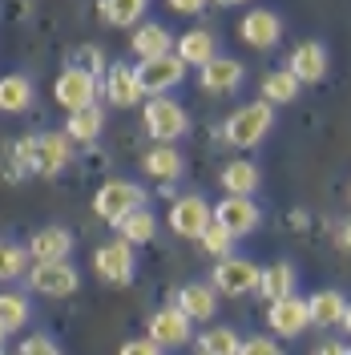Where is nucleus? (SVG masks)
Listing matches in <instances>:
<instances>
[{
  "label": "nucleus",
  "instance_id": "7ed1b4c3",
  "mask_svg": "<svg viewBox=\"0 0 351 355\" xmlns=\"http://www.w3.org/2000/svg\"><path fill=\"white\" fill-rule=\"evenodd\" d=\"M137 206H146V190L137 186V182H126V178H113L105 182L101 190H97V198H93V210H97V218L117 226V222L133 214Z\"/></svg>",
  "mask_w": 351,
  "mask_h": 355
},
{
  "label": "nucleus",
  "instance_id": "412c9836",
  "mask_svg": "<svg viewBox=\"0 0 351 355\" xmlns=\"http://www.w3.org/2000/svg\"><path fill=\"white\" fill-rule=\"evenodd\" d=\"M259 186H263V174H259V166H255L250 157H239V162L222 166V190H226V194H242V198H250Z\"/></svg>",
  "mask_w": 351,
  "mask_h": 355
},
{
  "label": "nucleus",
  "instance_id": "c85d7f7f",
  "mask_svg": "<svg viewBox=\"0 0 351 355\" xmlns=\"http://www.w3.org/2000/svg\"><path fill=\"white\" fill-rule=\"evenodd\" d=\"M101 125H105V113H101V105H85V110H73L69 113V141H93L97 133H101Z\"/></svg>",
  "mask_w": 351,
  "mask_h": 355
},
{
  "label": "nucleus",
  "instance_id": "a878e982",
  "mask_svg": "<svg viewBox=\"0 0 351 355\" xmlns=\"http://www.w3.org/2000/svg\"><path fill=\"white\" fill-rule=\"evenodd\" d=\"M33 105V81L24 73H8L0 77V110L4 113H24Z\"/></svg>",
  "mask_w": 351,
  "mask_h": 355
},
{
  "label": "nucleus",
  "instance_id": "6e6552de",
  "mask_svg": "<svg viewBox=\"0 0 351 355\" xmlns=\"http://www.w3.org/2000/svg\"><path fill=\"white\" fill-rule=\"evenodd\" d=\"M53 97H57V105L61 110H85L97 101V77H93V69H81V65H69L61 77H57V85H53Z\"/></svg>",
  "mask_w": 351,
  "mask_h": 355
},
{
  "label": "nucleus",
  "instance_id": "1a4fd4ad",
  "mask_svg": "<svg viewBox=\"0 0 351 355\" xmlns=\"http://www.w3.org/2000/svg\"><path fill=\"white\" fill-rule=\"evenodd\" d=\"M266 327L279 335V339H295L311 327V315H307V299L299 295H283L266 307Z\"/></svg>",
  "mask_w": 351,
  "mask_h": 355
},
{
  "label": "nucleus",
  "instance_id": "e433bc0d",
  "mask_svg": "<svg viewBox=\"0 0 351 355\" xmlns=\"http://www.w3.org/2000/svg\"><path fill=\"white\" fill-rule=\"evenodd\" d=\"M117 355H166V352L157 347L154 339H126V343H121V352H117Z\"/></svg>",
  "mask_w": 351,
  "mask_h": 355
},
{
  "label": "nucleus",
  "instance_id": "a19ab883",
  "mask_svg": "<svg viewBox=\"0 0 351 355\" xmlns=\"http://www.w3.org/2000/svg\"><path fill=\"white\" fill-rule=\"evenodd\" d=\"M339 327H343V331L351 335V303H348V311H343V319H339Z\"/></svg>",
  "mask_w": 351,
  "mask_h": 355
},
{
  "label": "nucleus",
  "instance_id": "6ab92c4d",
  "mask_svg": "<svg viewBox=\"0 0 351 355\" xmlns=\"http://www.w3.org/2000/svg\"><path fill=\"white\" fill-rule=\"evenodd\" d=\"M142 170H146L150 178H157V182H166V186H170V182H178V178H182L186 162H182V154L174 150V141H157L154 150L142 157Z\"/></svg>",
  "mask_w": 351,
  "mask_h": 355
},
{
  "label": "nucleus",
  "instance_id": "2f4dec72",
  "mask_svg": "<svg viewBox=\"0 0 351 355\" xmlns=\"http://www.w3.org/2000/svg\"><path fill=\"white\" fill-rule=\"evenodd\" d=\"M24 323H28V299L17 295V291L0 295V327L12 335V331H21Z\"/></svg>",
  "mask_w": 351,
  "mask_h": 355
},
{
  "label": "nucleus",
  "instance_id": "7c9ffc66",
  "mask_svg": "<svg viewBox=\"0 0 351 355\" xmlns=\"http://www.w3.org/2000/svg\"><path fill=\"white\" fill-rule=\"evenodd\" d=\"M239 331L234 327H210L198 339V355H239Z\"/></svg>",
  "mask_w": 351,
  "mask_h": 355
},
{
  "label": "nucleus",
  "instance_id": "f704fd0d",
  "mask_svg": "<svg viewBox=\"0 0 351 355\" xmlns=\"http://www.w3.org/2000/svg\"><path fill=\"white\" fill-rule=\"evenodd\" d=\"M17 355H61V347H57V339H53V335H28V339H24L21 347H17Z\"/></svg>",
  "mask_w": 351,
  "mask_h": 355
},
{
  "label": "nucleus",
  "instance_id": "9b49d317",
  "mask_svg": "<svg viewBox=\"0 0 351 355\" xmlns=\"http://www.w3.org/2000/svg\"><path fill=\"white\" fill-rule=\"evenodd\" d=\"M214 222H222L234 239H246L259 222H263V210L255 198H242V194H226V198L214 206Z\"/></svg>",
  "mask_w": 351,
  "mask_h": 355
},
{
  "label": "nucleus",
  "instance_id": "cd10ccee",
  "mask_svg": "<svg viewBox=\"0 0 351 355\" xmlns=\"http://www.w3.org/2000/svg\"><path fill=\"white\" fill-rule=\"evenodd\" d=\"M299 77L291 73V69H275V73H266L263 77V101L266 105H286V101H295L299 97Z\"/></svg>",
  "mask_w": 351,
  "mask_h": 355
},
{
  "label": "nucleus",
  "instance_id": "ea45409f",
  "mask_svg": "<svg viewBox=\"0 0 351 355\" xmlns=\"http://www.w3.org/2000/svg\"><path fill=\"white\" fill-rule=\"evenodd\" d=\"M335 239H339V246H343V250H351V218L339 226V234H335Z\"/></svg>",
  "mask_w": 351,
  "mask_h": 355
},
{
  "label": "nucleus",
  "instance_id": "58836bf2",
  "mask_svg": "<svg viewBox=\"0 0 351 355\" xmlns=\"http://www.w3.org/2000/svg\"><path fill=\"white\" fill-rule=\"evenodd\" d=\"M311 355H348V347H343V343H331V339H327V343H319Z\"/></svg>",
  "mask_w": 351,
  "mask_h": 355
},
{
  "label": "nucleus",
  "instance_id": "4c0bfd02",
  "mask_svg": "<svg viewBox=\"0 0 351 355\" xmlns=\"http://www.w3.org/2000/svg\"><path fill=\"white\" fill-rule=\"evenodd\" d=\"M170 8H174V12H182V17H194V12H202V8H206V0H170Z\"/></svg>",
  "mask_w": 351,
  "mask_h": 355
},
{
  "label": "nucleus",
  "instance_id": "39448f33",
  "mask_svg": "<svg viewBox=\"0 0 351 355\" xmlns=\"http://www.w3.org/2000/svg\"><path fill=\"white\" fill-rule=\"evenodd\" d=\"M186 69H190V65H186L178 53H162V57H150V61H142V65L133 69V73H137V81H142V93H150V97H162V93H170L174 85H182Z\"/></svg>",
  "mask_w": 351,
  "mask_h": 355
},
{
  "label": "nucleus",
  "instance_id": "f03ea898",
  "mask_svg": "<svg viewBox=\"0 0 351 355\" xmlns=\"http://www.w3.org/2000/svg\"><path fill=\"white\" fill-rule=\"evenodd\" d=\"M275 125V105H266V101H250V105H242L226 117V141L234 146V150H255L259 141H263L266 133Z\"/></svg>",
  "mask_w": 351,
  "mask_h": 355
},
{
  "label": "nucleus",
  "instance_id": "37998d69",
  "mask_svg": "<svg viewBox=\"0 0 351 355\" xmlns=\"http://www.w3.org/2000/svg\"><path fill=\"white\" fill-rule=\"evenodd\" d=\"M4 335H8V331H4V327H0V347H4Z\"/></svg>",
  "mask_w": 351,
  "mask_h": 355
},
{
  "label": "nucleus",
  "instance_id": "dca6fc26",
  "mask_svg": "<svg viewBox=\"0 0 351 355\" xmlns=\"http://www.w3.org/2000/svg\"><path fill=\"white\" fill-rule=\"evenodd\" d=\"M174 307L190 319V323H202V319H214L219 311V291L206 287V283H186V287L174 295Z\"/></svg>",
  "mask_w": 351,
  "mask_h": 355
},
{
  "label": "nucleus",
  "instance_id": "f3484780",
  "mask_svg": "<svg viewBox=\"0 0 351 355\" xmlns=\"http://www.w3.org/2000/svg\"><path fill=\"white\" fill-rule=\"evenodd\" d=\"M24 250L37 263H61V259H69V250H73V234H69L65 226H44V230H37L28 239Z\"/></svg>",
  "mask_w": 351,
  "mask_h": 355
},
{
  "label": "nucleus",
  "instance_id": "2eb2a0df",
  "mask_svg": "<svg viewBox=\"0 0 351 355\" xmlns=\"http://www.w3.org/2000/svg\"><path fill=\"white\" fill-rule=\"evenodd\" d=\"M286 69L299 77V85H315V81H323L327 77V49L319 41H303L291 49V57H286Z\"/></svg>",
  "mask_w": 351,
  "mask_h": 355
},
{
  "label": "nucleus",
  "instance_id": "c756f323",
  "mask_svg": "<svg viewBox=\"0 0 351 355\" xmlns=\"http://www.w3.org/2000/svg\"><path fill=\"white\" fill-rule=\"evenodd\" d=\"M146 12V0H101V17L105 24H117V28H133Z\"/></svg>",
  "mask_w": 351,
  "mask_h": 355
},
{
  "label": "nucleus",
  "instance_id": "79ce46f5",
  "mask_svg": "<svg viewBox=\"0 0 351 355\" xmlns=\"http://www.w3.org/2000/svg\"><path fill=\"white\" fill-rule=\"evenodd\" d=\"M214 4H226L230 8V4H246V0H214Z\"/></svg>",
  "mask_w": 351,
  "mask_h": 355
},
{
  "label": "nucleus",
  "instance_id": "aec40b11",
  "mask_svg": "<svg viewBox=\"0 0 351 355\" xmlns=\"http://www.w3.org/2000/svg\"><path fill=\"white\" fill-rule=\"evenodd\" d=\"M242 85V65L234 57H210L202 65V89L206 93H230Z\"/></svg>",
  "mask_w": 351,
  "mask_h": 355
},
{
  "label": "nucleus",
  "instance_id": "5701e85b",
  "mask_svg": "<svg viewBox=\"0 0 351 355\" xmlns=\"http://www.w3.org/2000/svg\"><path fill=\"white\" fill-rule=\"evenodd\" d=\"M295 283H299V275H295V266L291 263H271L266 270H259V295H263L266 303H275V299H283V295H295Z\"/></svg>",
  "mask_w": 351,
  "mask_h": 355
},
{
  "label": "nucleus",
  "instance_id": "20e7f679",
  "mask_svg": "<svg viewBox=\"0 0 351 355\" xmlns=\"http://www.w3.org/2000/svg\"><path fill=\"white\" fill-rule=\"evenodd\" d=\"M142 121H146V133H150L154 141H178L182 133L190 130V117H186V110H182L178 101H170L166 93H162V97H154V101H146Z\"/></svg>",
  "mask_w": 351,
  "mask_h": 355
},
{
  "label": "nucleus",
  "instance_id": "0eeeda50",
  "mask_svg": "<svg viewBox=\"0 0 351 355\" xmlns=\"http://www.w3.org/2000/svg\"><path fill=\"white\" fill-rule=\"evenodd\" d=\"M255 287H259V266L250 263V259H242V254H222L219 263H214V291H219V295L239 299V295H250Z\"/></svg>",
  "mask_w": 351,
  "mask_h": 355
},
{
  "label": "nucleus",
  "instance_id": "4be33fe9",
  "mask_svg": "<svg viewBox=\"0 0 351 355\" xmlns=\"http://www.w3.org/2000/svg\"><path fill=\"white\" fill-rule=\"evenodd\" d=\"M178 57L186 61V65H206L210 57H219V37L214 33H206V28H190V33H182L178 37Z\"/></svg>",
  "mask_w": 351,
  "mask_h": 355
},
{
  "label": "nucleus",
  "instance_id": "4468645a",
  "mask_svg": "<svg viewBox=\"0 0 351 355\" xmlns=\"http://www.w3.org/2000/svg\"><path fill=\"white\" fill-rule=\"evenodd\" d=\"M239 37L250 49H275L279 37H283V21H279V12H271V8H250L239 24Z\"/></svg>",
  "mask_w": 351,
  "mask_h": 355
},
{
  "label": "nucleus",
  "instance_id": "72a5a7b5",
  "mask_svg": "<svg viewBox=\"0 0 351 355\" xmlns=\"http://www.w3.org/2000/svg\"><path fill=\"white\" fill-rule=\"evenodd\" d=\"M198 243H202V250H206V254L222 259V254H230V243H234V234H230L222 222H210V226L198 234Z\"/></svg>",
  "mask_w": 351,
  "mask_h": 355
},
{
  "label": "nucleus",
  "instance_id": "c03bdc74",
  "mask_svg": "<svg viewBox=\"0 0 351 355\" xmlns=\"http://www.w3.org/2000/svg\"><path fill=\"white\" fill-rule=\"evenodd\" d=\"M348 355H351V347H348Z\"/></svg>",
  "mask_w": 351,
  "mask_h": 355
},
{
  "label": "nucleus",
  "instance_id": "393cba45",
  "mask_svg": "<svg viewBox=\"0 0 351 355\" xmlns=\"http://www.w3.org/2000/svg\"><path fill=\"white\" fill-rule=\"evenodd\" d=\"M174 49V37L166 33V24H137L133 28V53H137V61H150V57H162V53H170Z\"/></svg>",
  "mask_w": 351,
  "mask_h": 355
},
{
  "label": "nucleus",
  "instance_id": "c9c22d12",
  "mask_svg": "<svg viewBox=\"0 0 351 355\" xmlns=\"http://www.w3.org/2000/svg\"><path fill=\"white\" fill-rule=\"evenodd\" d=\"M239 355H283V347L275 339H266V335H250V339L239 343Z\"/></svg>",
  "mask_w": 351,
  "mask_h": 355
},
{
  "label": "nucleus",
  "instance_id": "423d86ee",
  "mask_svg": "<svg viewBox=\"0 0 351 355\" xmlns=\"http://www.w3.org/2000/svg\"><path fill=\"white\" fill-rule=\"evenodd\" d=\"M93 270L101 283L110 287H126L133 279V246L126 239H113V243H101L93 250Z\"/></svg>",
  "mask_w": 351,
  "mask_h": 355
},
{
  "label": "nucleus",
  "instance_id": "473e14b6",
  "mask_svg": "<svg viewBox=\"0 0 351 355\" xmlns=\"http://www.w3.org/2000/svg\"><path fill=\"white\" fill-rule=\"evenodd\" d=\"M28 270V250L17 243H0V283H12Z\"/></svg>",
  "mask_w": 351,
  "mask_h": 355
},
{
  "label": "nucleus",
  "instance_id": "b1692460",
  "mask_svg": "<svg viewBox=\"0 0 351 355\" xmlns=\"http://www.w3.org/2000/svg\"><path fill=\"white\" fill-rule=\"evenodd\" d=\"M343 311H348V299H343L339 291H319V295H311L307 299L311 327H339Z\"/></svg>",
  "mask_w": 351,
  "mask_h": 355
},
{
  "label": "nucleus",
  "instance_id": "ddd939ff",
  "mask_svg": "<svg viewBox=\"0 0 351 355\" xmlns=\"http://www.w3.org/2000/svg\"><path fill=\"white\" fill-rule=\"evenodd\" d=\"M146 339H154L162 352H174V347H182V343H190V319H186L178 307H162V311L150 315Z\"/></svg>",
  "mask_w": 351,
  "mask_h": 355
},
{
  "label": "nucleus",
  "instance_id": "f8f14e48",
  "mask_svg": "<svg viewBox=\"0 0 351 355\" xmlns=\"http://www.w3.org/2000/svg\"><path fill=\"white\" fill-rule=\"evenodd\" d=\"M210 222H214V206L206 198H198V194H186L170 206V230L182 234V239H198Z\"/></svg>",
  "mask_w": 351,
  "mask_h": 355
},
{
  "label": "nucleus",
  "instance_id": "a211bd4d",
  "mask_svg": "<svg viewBox=\"0 0 351 355\" xmlns=\"http://www.w3.org/2000/svg\"><path fill=\"white\" fill-rule=\"evenodd\" d=\"M146 93H142V81H137V73L130 65H113L105 73V101H113L117 110H130L137 105Z\"/></svg>",
  "mask_w": 351,
  "mask_h": 355
},
{
  "label": "nucleus",
  "instance_id": "9d476101",
  "mask_svg": "<svg viewBox=\"0 0 351 355\" xmlns=\"http://www.w3.org/2000/svg\"><path fill=\"white\" fill-rule=\"evenodd\" d=\"M28 287L37 295H49V299H65L73 291L81 287V275L61 259V263H37L28 270Z\"/></svg>",
  "mask_w": 351,
  "mask_h": 355
},
{
  "label": "nucleus",
  "instance_id": "f257e3e1",
  "mask_svg": "<svg viewBox=\"0 0 351 355\" xmlns=\"http://www.w3.org/2000/svg\"><path fill=\"white\" fill-rule=\"evenodd\" d=\"M17 157H21V166L28 170H37L41 178H53L61 174L69 166V157H73V141H69V133H41V137H24L21 146H17Z\"/></svg>",
  "mask_w": 351,
  "mask_h": 355
},
{
  "label": "nucleus",
  "instance_id": "bb28decb",
  "mask_svg": "<svg viewBox=\"0 0 351 355\" xmlns=\"http://www.w3.org/2000/svg\"><path fill=\"white\" fill-rule=\"evenodd\" d=\"M117 230H121V239H126L130 246H146L157 234V218H154V210L137 206L133 214H126V218L117 222Z\"/></svg>",
  "mask_w": 351,
  "mask_h": 355
}]
</instances>
